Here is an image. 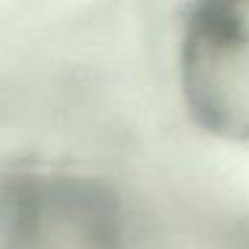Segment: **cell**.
<instances>
[{"instance_id": "obj_1", "label": "cell", "mask_w": 249, "mask_h": 249, "mask_svg": "<svg viewBox=\"0 0 249 249\" xmlns=\"http://www.w3.org/2000/svg\"><path fill=\"white\" fill-rule=\"evenodd\" d=\"M182 89L209 131L249 137V3L193 11L182 40Z\"/></svg>"}, {"instance_id": "obj_2", "label": "cell", "mask_w": 249, "mask_h": 249, "mask_svg": "<svg viewBox=\"0 0 249 249\" xmlns=\"http://www.w3.org/2000/svg\"><path fill=\"white\" fill-rule=\"evenodd\" d=\"M0 249H124L121 217L86 179L30 177L0 196Z\"/></svg>"}]
</instances>
